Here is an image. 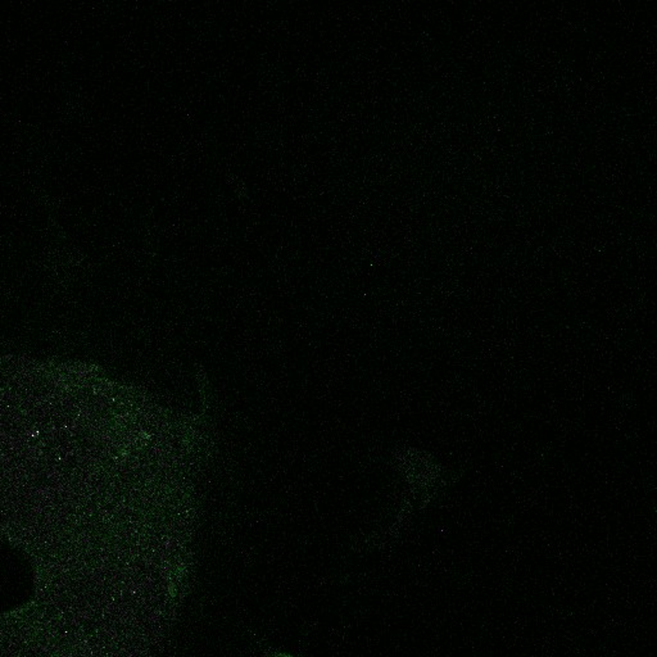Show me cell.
<instances>
[{
	"label": "cell",
	"mask_w": 657,
	"mask_h": 657,
	"mask_svg": "<svg viewBox=\"0 0 657 657\" xmlns=\"http://www.w3.org/2000/svg\"><path fill=\"white\" fill-rule=\"evenodd\" d=\"M270 657H294L291 655H288V654H275V655H271Z\"/></svg>",
	"instance_id": "1"
}]
</instances>
